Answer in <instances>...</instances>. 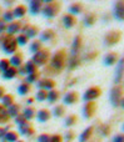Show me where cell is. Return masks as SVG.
<instances>
[{"label":"cell","instance_id":"cell-13","mask_svg":"<svg viewBox=\"0 0 124 142\" xmlns=\"http://www.w3.org/2000/svg\"><path fill=\"white\" fill-rule=\"evenodd\" d=\"M122 76H123V59L119 60V64L117 66V72H115V84H119L120 80H122Z\"/></svg>","mask_w":124,"mask_h":142},{"label":"cell","instance_id":"cell-33","mask_svg":"<svg viewBox=\"0 0 124 142\" xmlns=\"http://www.w3.org/2000/svg\"><path fill=\"white\" fill-rule=\"evenodd\" d=\"M84 25L85 26H92L93 24H94V21H95V18H94V15H92V14H88L86 16H84Z\"/></svg>","mask_w":124,"mask_h":142},{"label":"cell","instance_id":"cell-46","mask_svg":"<svg viewBox=\"0 0 124 142\" xmlns=\"http://www.w3.org/2000/svg\"><path fill=\"white\" fill-rule=\"evenodd\" d=\"M14 121H15V123H18V125H21V123H24L25 122V118H24V117H23V116H16V117H15V118H14Z\"/></svg>","mask_w":124,"mask_h":142},{"label":"cell","instance_id":"cell-47","mask_svg":"<svg viewBox=\"0 0 124 142\" xmlns=\"http://www.w3.org/2000/svg\"><path fill=\"white\" fill-rule=\"evenodd\" d=\"M49 142H61V137L59 135H54L53 137H50V141Z\"/></svg>","mask_w":124,"mask_h":142},{"label":"cell","instance_id":"cell-29","mask_svg":"<svg viewBox=\"0 0 124 142\" xmlns=\"http://www.w3.org/2000/svg\"><path fill=\"white\" fill-rule=\"evenodd\" d=\"M53 36H54V32H53L51 30H45V31L41 32L40 40H41V41H48V40H50Z\"/></svg>","mask_w":124,"mask_h":142},{"label":"cell","instance_id":"cell-50","mask_svg":"<svg viewBox=\"0 0 124 142\" xmlns=\"http://www.w3.org/2000/svg\"><path fill=\"white\" fill-rule=\"evenodd\" d=\"M5 29H6V26H5V21H4V20H0V32H3Z\"/></svg>","mask_w":124,"mask_h":142},{"label":"cell","instance_id":"cell-18","mask_svg":"<svg viewBox=\"0 0 124 142\" xmlns=\"http://www.w3.org/2000/svg\"><path fill=\"white\" fill-rule=\"evenodd\" d=\"M37 117H38L39 122H47L50 117V114H49L48 110H40L38 114H37Z\"/></svg>","mask_w":124,"mask_h":142},{"label":"cell","instance_id":"cell-16","mask_svg":"<svg viewBox=\"0 0 124 142\" xmlns=\"http://www.w3.org/2000/svg\"><path fill=\"white\" fill-rule=\"evenodd\" d=\"M80 38L79 36H75L74 40H73V47H72V56H78V51L80 49Z\"/></svg>","mask_w":124,"mask_h":142},{"label":"cell","instance_id":"cell-27","mask_svg":"<svg viewBox=\"0 0 124 142\" xmlns=\"http://www.w3.org/2000/svg\"><path fill=\"white\" fill-rule=\"evenodd\" d=\"M3 138H5V141H6V142H16V141H18V133L6 132V133H5V136H4Z\"/></svg>","mask_w":124,"mask_h":142},{"label":"cell","instance_id":"cell-44","mask_svg":"<svg viewBox=\"0 0 124 142\" xmlns=\"http://www.w3.org/2000/svg\"><path fill=\"white\" fill-rule=\"evenodd\" d=\"M37 79H38L37 72H35V74H30V75H28V77H26V81H28L29 84H33V82L37 81Z\"/></svg>","mask_w":124,"mask_h":142},{"label":"cell","instance_id":"cell-8","mask_svg":"<svg viewBox=\"0 0 124 142\" xmlns=\"http://www.w3.org/2000/svg\"><path fill=\"white\" fill-rule=\"evenodd\" d=\"M124 4L122 1H118V3H115L114 4V16L115 19L118 20H122L124 19Z\"/></svg>","mask_w":124,"mask_h":142},{"label":"cell","instance_id":"cell-3","mask_svg":"<svg viewBox=\"0 0 124 142\" xmlns=\"http://www.w3.org/2000/svg\"><path fill=\"white\" fill-rule=\"evenodd\" d=\"M120 100H122V87L114 86V89L110 91V102L114 107H117V106H119Z\"/></svg>","mask_w":124,"mask_h":142},{"label":"cell","instance_id":"cell-6","mask_svg":"<svg viewBox=\"0 0 124 142\" xmlns=\"http://www.w3.org/2000/svg\"><path fill=\"white\" fill-rule=\"evenodd\" d=\"M41 13H43V15L45 16V18H54L55 16V14L58 13V6L57 5H54V4H49V5H45L43 10H41Z\"/></svg>","mask_w":124,"mask_h":142},{"label":"cell","instance_id":"cell-40","mask_svg":"<svg viewBox=\"0 0 124 142\" xmlns=\"http://www.w3.org/2000/svg\"><path fill=\"white\" fill-rule=\"evenodd\" d=\"M47 96H48V92H45L44 90H40L37 94V100L38 101H44V100H47Z\"/></svg>","mask_w":124,"mask_h":142},{"label":"cell","instance_id":"cell-54","mask_svg":"<svg viewBox=\"0 0 124 142\" xmlns=\"http://www.w3.org/2000/svg\"><path fill=\"white\" fill-rule=\"evenodd\" d=\"M5 130H4V128H0V137H4V136H5Z\"/></svg>","mask_w":124,"mask_h":142},{"label":"cell","instance_id":"cell-10","mask_svg":"<svg viewBox=\"0 0 124 142\" xmlns=\"http://www.w3.org/2000/svg\"><path fill=\"white\" fill-rule=\"evenodd\" d=\"M21 31H23V35H24L26 39L34 38V36H37V34H38V30L34 28V26H30V25L24 26V28L21 29Z\"/></svg>","mask_w":124,"mask_h":142},{"label":"cell","instance_id":"cell-5","mask_svg":"<svg viewBox=\"0 0 124 142\" xmlns=\"http://www.w3.org/2000/svg\"><path fill=\"white\" fill-rule=\"evenodd\" d=\"M99 95H100V90L98 87H90L85 91V94L83 96V100L92 101V100H95L96 97H99Z\"/></svg>","mask_w":124,"mask_h":142},{"label":"cell","instance_id":"cell-57","mask_svg":"<svg viewBox=\"0 0 124 142\" xmlns=\"http://www.w3.org/2000/svg\"><path fill=\"white\" fill-rule=\"evenodd\" d=\"M1 142H4V140H1Z\"/></svg>","mask_w":124,"mask_h":142},{"label":"cell","instance_id":"cell-42","mask_svg":"<svg viewBox=\"0 0 124 142\" xmlns=\"http://www.w3.org/2000/svg\"><path fill=\"white\" fill-rule=\"evenodd\" d=\"M15 40H16V44H19V45H21V46H24V45L28 42V39L25 38L24 35H20V36H18Z\"/></svg>","mask_w":124,"mask_h":142},{"label":"cell","instance_id":"cell-23","mask_svg":"<svg viewBox=\"0 0 124 142\" xmlns=\"http://www.w3.org/2000/svg\"><path fill=\"white\" fill-rule=\"evenodd\" d=\"M13 14H14V18H23L25 15V8L23 5H19L13 10Z\"/></svg>","mask_w":124,"mask_h":142},{"label":"cell","instance_id":"cell-11","mask_svg":"<svg viewBox=\"0 0 124 142\" xmlns=\"http://www.w3.org/2000/svg\"><path fill=\"white\" fill-rule=\"evenodd\" d=\"M94 111H95V105L92 104V102H88L83 108V115H84L85 118H89L92 115L94 114Z\"/></svg>","mask_w":124,"mask_h":142},{"label":"cell","instance_id":"cell-2","mask_svg":"<svg viewBox=\"0 0 124 142\" xmlns=\"http://www.w3.org/2000/svg\"><path fill=\"white\" fill-rule=\"evenodd\" d=\"M64 64H65V54H64V51L60 50V51L54 54V56L51 59V62H50V66L57 71H60L64 67Z\"/></svg>","mask_w":124,"mask_h":142},{"label":"cell","instance_id":"cell-17","mask_svg":"<svg viewBox=\"0 0 124 142\" xmlns=\"http://www.w3.org/2000/svg\"><path fill=\"white\" fill-rule=\"evenodd\" d=\"M19 132L21 135H25V136H30L33 133V130H31V127L28 122H24L19 126Z\"/></svg>","mask_w":124,"mask_h":142},{"label":"cell","instance_id":"cell-39","mask_svg":"<svg viewBox=\"0 0 124 142\" xmlns=\"http://www.w3.org/2000/svg\"><path fill=\"white\" fill-rule=\"evenodd\" d=\"M9 67H10L9 60H6V59H1V60H0V70L5 71V70H8Z\"/></svg>","mask_w":124,"mask_h":142},{"label":"cell","instance_id":"cell-22","mask_svg":"<svg viewBox=\"0 0 124 142\" xmlns=\"http://www.w3.org/2000/svg\"><path fill=\"white\" fill-rule=\"evenodd\" d=\"M92 132H93V127L90 126V127H88L84 132L80 135V137H79V142H85L90 136H92Z\"/></svg>","mask_w":124,"mask_h":142},{"label":"cell","instance_id":"cell-41","mask_svg":"<svg viewBox=\"0 0 124 142\" xmlns=\"http://www.w3.org/2000/svg\"><path fill=\"white\" fill-rule=\"evenodd\" d=\"M40 42L39 41H34V42H31V45H30V51L31 52H38L39 50H40Z\"/></svg>","mask_w":124,"mask_h":142},{"label":"cell","instance_id":"cell-4","mask_svg":"<svg viewBox=\"0 0 124 142\" xmlns=\"http://www.w3.org/2000/svg\"><path fill=\"white\" fill-rule=\"evenodd\" d=\"M48 57H49V52L47 50H39L38 52L34 54L31 61L35 65H43V64H45V61L48 60Z\"/></svg>","mask_w":124,"mask_h":142},{"label":"cell","instance_id":"cell-35","mask_svg":"<svg viewBox=\"0 0 124 142\" xmlns=\"http://www.w3.org/2000/svg\"><path fill=\"white\" fill-rule=\"evenodd\" d=\"M30 91V87H29L28 84H20L19 87H18V92H19L20 95H26Z\"/></svg>","mask_w":124,"mask_h":142},{"label":"cell","instance_id":"cell-21","mask_svg":"<svg viewBox=\"0 0 124 142\" xmlns=\"http://www.w3.org/2000/svg\"><path fill=\"white\" fill-rule=\"evenodd\" d=\"M34 116H35V111H34V108H31V107H26V108H24V111H23V117H24L25 120H31Z\"/></svg>","mask_w":124,"mask_h":142},{"label":"cell","instance_id":"cell-51","mask_svg":"<svg viewBox=\"0 0 124 142\" xmlns=\"http://www.w3.org/2000/svg\"><path fill=\"white\" fill-rule=\"evenodd\" d=\"M72 136H73V133L70 132V131H69V132H68L67 135H65V138H67V142H69L70 140H72Z\"/></svg>","mask_w":124,"mask_h":142},{"label":"cell","instance_id":"cell-25","mask_svg":"<svg viewBox=\"0 0 124 142\" xmlns=\"http://www.w3.org/2000/svg\"><path fill=\"white\" fill-rule=\"evenodd\" d=\"M16 74H18V71L15 70V67H9L8 70H5V71H4V74H3V75H4V77H5V79H8V80H9V79L15 77V75H16Z\"/></svg>","mask_w":124,"mask_h":142},{"label":"cell","instance_id":"cell-20","mask_svg":"<svg viewBox=\"0 0 124 142\" xmlns=\"http://www.w3.org/2000/svg\"><path fill=\"white\" fill-rule=\"evenodd\" d=\"M6 30H8L9 35L16 34V32L20 30V24H19V23H10L9 26H6Z\"/></svg>","mask_w":124,"mask_h":142},{"label":"cell","instance_id":"cell-52","mask_svg":"<svg viewBox=\"0 0 124 142\" xmlns=\"http://www.w3.org/2000/svg\"><path fill=\"white\" fill-rule=\"evenodd\" d=\"M3 4H4V5H6V8H9V5H13L14 3H13V1H4Z\"/></svg>","mask_w":124,"mask_h":142},{"label":"cell","instance_id":"cell-9","mask_svg":"<svg viewBox=\"0 0 124 142\" xmlns=\"http://www.w3.org/2000/svg\"><path fill=\"white\" fill-rule=\"evenodd\" d=\"M120 38V32L118 31H112L109 34H107V36L104 38V42L107 45H113L114 42H117Z\"/></svg>","mask_w":124,"mask_h":142},{"label":"cell","instance_id":"cell-48","mask_svg":"<svg viewBox=\"0 0 124 142\" xmlns=\"http://www.w3.org/2000/svg\"><path fill=\"white\" fill-rule=\"evenodd\" d=\"M113 142H124V137L122 135H117L114 138H113Z\"/></svg>","mask_w":124,"mask_h":142},{"label":"cell","instance_id":"cell-37","mask_svg":"<svg viewBox=\"0 0 124 142\" xmlns=\"http://www.w3.org/2000/svg\"><path fill=\"white\" fill-rule=\"evenodd\" d=\"M53 114H54L55 117L63 116V114H64V107H63V106H55L54 110H53Z\"/></svg>","mask_w":124,"mask_h":142},{"label":"cell","instance_id":"cell-19","mask_svg":"<svg viewBox=\"0 0 124 142\" xmlns=\"http://www.w3.org/2000/svg\"><path fill=\"white\" fill-rule=\"evenodd\" d=\"M115 61H117V55H115V54H108V55L104 57V60H103L105 66H112V65H114Z\"/></svg>","mask_w":124,"mask_h":142},{"label":"cell","instance_id":"cell-56","mask_svg":"<svg viewBox=\"0 0 124 142\" xmlns=\"http://www.w3.org/2000/svg\"><path fill=\"white\" fill-rule=\"evenodd\" d=\"M26 102H28V105H30L31 104V102H33V99H29L28 101H26Z\"/></svg>","mask_w":124,"mask_h":142},{"label":"cell","instance_id":"cell-34","mask_svg":"<svg viewBox=\"0 0 124 142\" xmlns=\"http://www.w3.org/2000/svg\"><path fill=\"white\" fill-rule=\"evenodd\" d=\"M69 11H70L72 14H74V15H78V14L82 13V5H80V4H73V5H70Z\"/></svg>","mask_w":124,"mask_h":142},{"label":"cell","instance_id":"cell-49","mask_svg":"<svg viewBox=\"0 0 124 142\" xmlns=\"http://www.w3.org/2000/svg\"><path fill=\"white\" fill-rule=\"evenodd\" d=\"M100 131H102V133H104V136H105V135H108V133H109V127H108L107 125H103V126H102V128H100Z\"/></svg>","mask_w":124,"mask_h":142},{"label":"cell","instance_id":"cell-31","mask_svg":"<svg viewBox=\"0 0 124 142\" xmlns=\"http://www.w3.org/2000/svg\"><path fill=\"white\" fill-rule=\"evenodd\" d=\"M1 100H3V106H4V107L11 106V105H13V101H14V99H13L11 95H4V97H3Z\"/></svg>","mask_w":124,"mask_h":142},{"label":"cell","instance_id":"cell-32","mask_svg":"<svg viewBox=\"0 0 124 142\" xmlns=\"http://www.w3.org/2000/svg\"><path fill=\"white\" fill-rule=\"evenodd\" d=\"M58 96H59V94H58V91H54V90H50L48 92V96H47V100H48L49 102H55L58 100Z\"/></svg>","mask_w":124,"mask_h":142},{"label":"cell","instance_id":"cell-53","mask_svg":"<svg viewBox=\"0 0 124 142\" xmlns=\"http://www.w3.org/2000/svg\"><path fill=\"white\" fill-rule=\"evenodd\" d=\"M3 97H4V87L0 86V99H3Z\"/></svg>","mask_w":124,"mask_h":142},{"label":"cell","instance_id":"cell-14","mask_svg":"<svg viewBox=\"0 0 124 142\" xmlns=\"http://www.w3.org/2000/svg\"><path fill=\"white\" fill-rule=\"evenodd\" d=\"M63 24H64V26L67 29H70L74 26V24H75V18L73 16V15H64L63 16Z\"/></svg>","mask_w":124,"mask_h":142},{"label":"cell","instance_id":"cell-30","mask_svg":"<svg viewBox=\"0 0 124 142\" xmlns=\"http://www.w3.org/2000/svg\"><path fill=\"white\" fill-rule=\"evenodd\" d=\"M21 56L20 55H14V56L11 57L9 60V64H11L13 66H15V67H19L20 65H21Z\"/></svg>","mask_w":124,"mask_h":142},{"label":"cell","instance_id":"cell-7","mask_svg":"<svg viewBox=\"0 0 124 142\" xmlns=\"http://www.w3.org/2000/svg\"><path fill=\"white\" fill-rule=\"evenodd\" d=\"M39 89H41V90H51L54 86H55V82L51 80V79H41L40 81H39L38 84H37Z\"/></svg>","mask_w":124,"mask_h":142},{"label":"cell","instance_id":"cell-38","mask_svg":"<svg viewBox=\"0 0 124 142\" xmlns=\"http://www.w3.org/2000/svg\"><path fill=\"white\" fill-rule=\"evenodd\" d=\"M79 65V59L78 56H72L70 57V60H69V67L70 69H74Z\"/></svg>","mask_w":124,"mask_h":142},{"label":"cell","instance_id":"cell-12","mask_svg":"<svg viewBox=\"0 0 124 142\" xmlns=\"http://www.w3.org/2000/svg\"><path fill=\"white\" fill-rule=\"evenodd\" d=\"M76 101H78V96H76L75 92H68L64 96V99H63L64 105H73V104H75Z\"/></svg>","mask_w":124,"mask_h":142},{"label":"cell","instance_id":"cell-45","mask_svg":"<svg viewBox=\"0 0 124 142\" xmlns=\"http://www.w3.org/2000/svg\"><path fill=\"white\" fill-rule=\"evenodd\" d=\"M50 141V136L49 135H41L39 136L38 138V142H49Z\"/></svg>","mask_w":124,"mask_h":142},{"label":"cell","instance_id":"cell-24","mask_svg":"<svg viewBox=\"0 0 124 142\" xmlns=\"http://www.w3.org/2000/svg\"><path fill=\"white\" fill-rule=\"evenodd\" d=\"M8 116H11V117H16V116H19V107L16 106V105H11L9 106V108H8Z\"/></svg>","mask_w":124,"mask_h":142},{"label":"cell","instance_id":"cell-43","mask_svg":"<svg viewBox=\"0 0 124 142\" xmlns=\"http://www.w3.org/2000/svg\"><path fill=\"white\" fill-rule=\"evenodd\" d=\"M64 122H65V126H68V127H69V126H73V125L75 123V117H74V116H68Z\"/></svg>","mask_w":124,"mask_h":142},{"label":"cell","instance_id":"cell-1","mask_svg":"<svg viewBox=\"0 0 124 142\" xmlns=\"http://www.w3.org/2000/svg\"><path fill=\"white\" fill-rule=\"evenodd\" d=\"M16 40L11 35H5L1 39V47L6 54H14V51L16 50Z\"/></svg>","mask_w":124,"mask_h":142},{"label":"cell","instance_id":"cell-55","mask_svg":"<svg viewBox=\"0 0 124 142\" xmlns=\"http://www.w3.org/2000/svg\"><path fill=\"white\" fill-rule=\"evenodd\" d=\"M19 74H20V75H24V74H26V72H25V69H24V67H20Z\"/></svg>","mask_w":124,"mask_h":142},{"label":"cell","instance_id":"cell-28","mask_svg":"<svg viewBox=\"0 0 124 142\" xmlns=\"http://www.w3.org/2000/svg\"><path fill=\"white\" fill-rule=\"evenodd\" d=\"M9 116H8V112L5 110V107L3 105H0V123H4L8 121Z\"/></svg>","mask_w":124,"mask_h":142},{"label":"cell","instance_id":"cell-58","mask_svg":"<svg viewBox=\"0 0 124 142\" xmlns=\"http://www.w3.org/2000/svg\"><path fill=\"white\" fill-rule=\"evenodd\" d=\"M16 142H21V141H16Z\"/></svg>","mask_w":124,"mask_h":142},{"label":"cell","instance_id":"cell-26","mask_svg":"<svg viewBox=\"0 0 124 142\" xmlns=\"http://www.w3.org/2000/svg\"><path fill=\"white\" fill-rule=\"evenodd\" d=\"M25 72H28L29 75L30 74H35V71H37V66H35V64L33 62V61H28L26 64H25Z\"/></svg>","mask_w":124,"mask_h":142},{"label":"cell","instance_id":"cell-36","mask_svg":"<svg viewBox=\"0 0 124 142\" xmlns=\"http://www.w3.org/2000/svg\"><path fill=\"white\" fill-rule=\"evenodd\" d=\"M4 21H13L14 20V14H13V10H8V11H5L4 13V15H3V19Z\"/></svg>","mask_w":124,"mask_h":142},{"label":"cell","instance_id":"cell-15","mask_svg":"<svg viewBox=\"0 0 124 142\" xmlns=\"http://www.w3.org/2000/svg\"><path fill=\"white\" fill-rule=\"evenodd\" d=\"M30 13L31 14H34V15H37L39 11L41 10V1H38V0H35V1H30Z\"/></svg>","mask_w":124,"mask_h":142}]
</instances>
